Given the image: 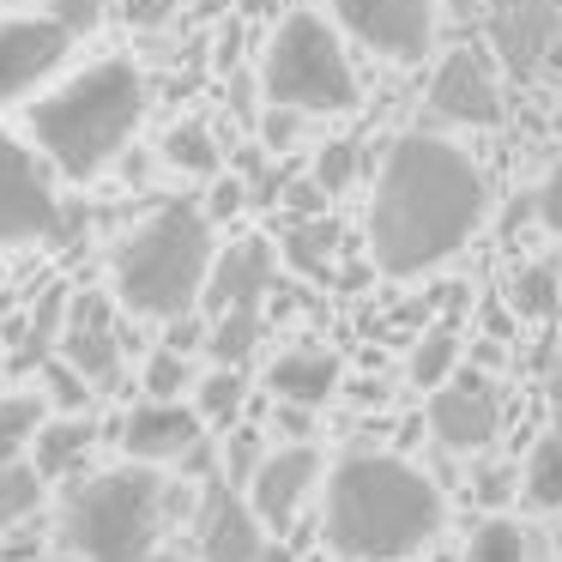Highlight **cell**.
Here are the masks:
<instances>
[{"instance_id":"obj_43","label":"cell","mask_w":562,"mask_h":562,"mask_svg":"<svg viewBox=\"0 0 562 562\" xmlns=\"http://www.w3.org/2000/svg\"><path fill=\"white\" fill-rule=\"evenodd\" d=\"M502 496H508V477L484 465V472H477V502H502Z\"/></svg>"},{"instance_id":"obj_11","label":"cell","mask_w":562,"mask_h":562,"mask_svg":"<svg viewBox=\"0 0 562 562\" xmlns=\"http://www.w3.org/2000/svg\"><path fill=\"white\" fill-rule=\"evenodd\" d=\"M429 122H453V127H496L502 122V91L496 74L477 49H453L429 79Z\"/></svg>"},{"instance_id":"obj_2","label":"cell","mask_w":562,"mask_h":562,"mask_svg":"<svg viewBox=\"0 0 562 562\" xmlns=\"http://www.w3.org/2000/svg\"><path fill=\"white\" fill-rule=\"evenodd\" d=\"M441 490L400 453H345L327 484V544L345 562H400L441 532Z\"/></svg>"},{"instance_id":"obj_37","label":"cell","mask_w":562,"mask_h":562,"mask_svg":"<svg viewBox=\"0 0 562 562\" xmlns=\"http://www.w3.org/2000/svg\"><path fill=\"white\" fill-rule=\"evenodd\" d=\"M170 13H176V0H122V19L134 31H158Z\"/></svg>"},{"instance_id":"obj_34","label":"cell","mask_w":562,"mask_h":562,"mask_svg":"<svg viewBox=\"0 0 562 562\" xmlns=\"http://www.w3.org/2000/svg\"><path fill=\"white\" fill-rule=\"evenodd\" d=\"M224 472H231L236 484H243V477L255 484V472H260V436L255 429H236L231 436V448H224Z\"/></svg>"},{"instance_id":"obj_44","label":"cell","mask_w":562,"mask_h":562,"mask_svg":"<svg viewBox=\"0 0 562 562\" xmlns=\"http://www.w3.org/2000/svg\"><path fill=\"white\" fill-rule=\"evenodd\" d=\"M236 49H243V37H236V25H231L224 43H218V67H236Z\"/></svg>"},{"instance_id":"obj_5","label":"cell","mask_w":562,"mask_h":562,"mask_svg":"<svg viewBox=\"0 0 562 562\" xmlns=\"http://www.w3.org/2000/svg\"><path fill=\"white\" fill-rule=\"evenodd\" d=\"M158 526H164V484L146 465L86 477L61 514L67 550L86 562H151L158 557Z\"/></svg>"},{"instance_id":"obj_8","label":"cell","mask_w":562,"mask_h":562,"mask_svg":"<svg viewBox=\"0 0 562 562\" xmlns=\"http://www.w3.org/2000/svg\"><path fill=\"white\" fill-rule=\"evenodd\" d=\"M43 236H67L61 231V200H55L43 164L31 158L19 139L0 134V248L43 243Z\"/></svg>"},{"instance_id":"obj_33","label":"cell","mask_w":562,"mask_h":562,"mask_svg":"<svg viewBox=\"0 0 562 562\" xmlns=\"http://www.w3.org/2000/svg\"><path fill=\"white\" fill-rule=\"evenodd\" d=\"M296 139H303V115L272 103V110L260 115V146H267V151H291Z\"/></svg>"},{"instance_id":"obj_19","label":"cell","mask_w":562,"mask_h":562,"mask_svg":"<svg viewBox=\"0 0 562 562\" xmlns=\"http://www.w3.org/2000/svg\"><path fill=\"white\" fill-rule=\"evenodd\" d=\"M339 243H345L339 218H291L279 236V255L291 260V272H303V279H333Z\"/></svg>"},{"instance_id":"obj_32","label":"cell","mask_w":562,"mask_h":562,"mask_svg":"<svg viewBox=\"0 0 562 562\" xmlns=\"http://www.w3.org/2000/svg\"><path fill=\"white\" fill-rule=\"evenodd\" d=\"M327 188L315 182V176H296V182H284V212L291 218H327Z\"/></svg>"},{"instance_id":"obj_29","label":"cell","mask_w":562,"mask_h":562,"mask_svg":"<svg viewBox=\"0 0 562 562\" xmlns=\"http://www.w3.org/2000/svg\"><path fill=\"white\" fill-rule=\"evenodd\" d=\"M465 562H526V532L514 520H484L465 544Z\"/></svg>"},{"instance_id":"obj_36","label":"cell","mask_w":562,"mask_h":562,"mask_svg":"<svg viewBox=\"0 0 562 562\" xmlns=\"http://www.w3.org/2000/svg\"><path fill=\"white\" fill-rule=\"evenodd\" d=\"M243 200H248V188L236 182V176H218V182H212V200H206V218L218 224V218H236V212H243Z\"/></svg>"},{"instance_id":"obj_41","label":"cell","mask_w":562,"mask_h":562,"mask_svg":"<svg viewBox=\"0 0 562 562\" xmlns=\"http://www.w3.org/2000/svg\"><path fill=\"white\" fill-rule=\"evenodd\" d=\"M231 103L243 122H255V74H231Z\"/></svg>"},{"instance_id":"obj_1","label":"cell","mask_w":562,"mask_h":562,"mask_svg":"<svg viewBox=\"0 0 562 562\" xmlns=\"http://www.w3.org/2000/svg\"><path fill=\"white\" fill-rule=\"evenodd\" d=\"M490 212V188L460 146L436 134H400L381 158L375 206H369V248L393 279L441 267L477 236Z\"/></svg>"},{"instance_id":"obj_16","label":"cell","mask_w":562,"mask_h":562,"mask_svg":"<svg viewBox=\"0 0 562 562\" xmlns=\"http://www.w3.org/2000/svg\"><path fill=\"white\" fill-rule=\"evenodd\" d=\"M315 477H321V453L308 448V441H291V448H279L272 460H260L255 484H248V508L260 514V526L284 532V526L296 520V508H303V496L315 490Z\"/></svg>"},{"instance_id":"obj_23","label":"cell","mask_w":562,"mask_h":562,"mask_svg":"<svg viewBox=\"0 0 562 562\" xmlns=\"http://www.w3.org/2000/svg\"><path fill=\"white\" fill-rule=\"evenodd\" d=\"M164 158L182 176H206V182H218V170H224V151H218V139H212L206 122H176L170 134H164Z\"/></svg>"},{"instance_id":"obj_50","label":"cell","mask_w":562,"mask_h":562,"mask_svg":"<svg viewBox=\"0 0 562 562\" xmlns=\"http://www.w3.org/2000/svg\"><path fill=\"white\" fill-rule=\"evenodd\" d=\"M557 279H562V267H557Z\"/></svg>"},{"instance_id":"obj_25","label":"cell","mask_w":562,"mask_h":562,"mask_svg":"<svg viewBox=\"0 0 562 562\" xmlns=\"http://www.w3.org/2000/svg\"><path fill=\"white\" fill-rule=\"evenodd\" d=\"M255 345H260V308H236V315H218V321H212L206 351H212V363H218V369L248 363V357H255Z\"/></svg>"},{"instance_id":"obj_48","label":"cell","mask_w":562,"mask_h":562,"mask_svg":"<svg viewBox=\"0 0 562 562\" xmlns=\"http://www.w3.org/2000/svg\"><path fill=\"white\" fill-rule=\"evenodd\" d=\"M243 7H248V13H255V7H267V0H243Z\"/></svg>"},{"instance_id":"obj_14","label":"cell","mask_w":562,"mask_h":562,"mask_svg":"<svg viewBox=\"0 0 562 562\" xmlns=\"http://www.w3.org/2000/svg\"><path fill=\"white\" fill-rule=\"evenodd\" d=\"M429 429L441 448H490L502 429V400L484 375H453L448 387L429 393Z\"/></svg>"},{"instance_id":"obj_10","label":"cell","mask_w":562,"mask_h":562,"mask_svg":"<svg viewBox=\"0 0 562 562\" xmlns=\"http://www.w3.org/2000/svg\"><path fill=\"white\" fill-rule=\"evenodd\" d=\"M61 363L74 369L86 387L110 393L122 387V333H115V308L110 296L86 291L67 303V321H61Z\"/></svg>"},{"instance_id":"obj_45","label":"cell","mask_w":562,"mask_h":562,"mask_svg":"<svg viewBox=\"0 0 562 562\" xmlns=\"http://www.w3.org/2000/svg\"><path fill=\"white\" fill-rule=\"evenodd\" d=\"M267 562H291V550H279V544H272V557Z\"/></svg>"},{"instance_id":"obj_46","label":"cell","mask_w":562,"mask_h":562,"mask_svg":"<svg viewBox=\"0 0 562 562\" xmlns=\"http://www.w3.org/2000/svg\"><path fill=\"white\" fill-rule=\"evenodd\" d=\"M550 127H557V134H562V98H557V115H550Z\"/></svg>"},{"instance_id":"obj_13","label":"cell","mask_w":562,"mask_h":562,"mask_svg":"<svg viewBox=\"0 0 562 562\" xmlns=\"http://www.w3.org/2000/svg\"><path fill=\"white\" fill-rule=\"evenodd\" d=\"M490 37L514 79H526L562 37V7L557 0H490Z\"/></svg>"},{"instance_id":"obj_4","label":"cell","mask_w":562,"mask_h":562,"mask_svg":"<svg viewBox=\"0 0 562 562\" xmlns=\"http://www.w3.org/2000/svg\"><path fill=\"white\" fill-rule=\"evenodd\" d=\"M212 279V218L200 206H164L115 248V296L134 315L182 321Z\"/></svg>"},{"instance_id":"obj_40","label":"cell","mask_w":562,"mask_h":562,"mask_svg":"<svg viewBox=\"0 0 562 562\" xmlns=\"http://www.w3.org/2000/svg\"><path fill=\"white\" fill-rule=\"evenodd\" d=\"M49 387H55V400H61V405H86V393H91L67 363H49Z\"/></svg>"},{"instance_id":"obj_27","label":"cell","mask_w":562,"mask_h":562,"mask_svg":"<svg viewBox=\"0 0 562 562\" xmlns=\"http://www.w3.org/2000/svg\"><path fill=\"white\" fill-rule=\"evenodd\" d=\"M43 502V472L37 465H0V532H13L19 520H31Z\"/></svg>"},{"instance_id":"obj_38","label":"cell","mask_w":562,"mask_h":562,"mask_svg":"<svg viewBox=\"0 0 562 562\" xmlns=\"http://www.w3.org/2000/svg\"><path fill=\"white\" fill-rule=\"evenodd\" d=\"M538 218H544V231L562 236V164L544 176V188H538Z\"/></svg>"},{"instance_id":"obj_17","label":"cell","mask_w":562,"mask_h":562,"mask_svg":"<svg viewBox=\"0 0 562 562\" xmlns=\"http://www.w3.org/2000/svg\"><path fill=\"white\" fill-rule=\"evenodd\" d=\"M200 424H206V417L188 412L182 400H146L139 412H127L122 441H127V453H134V460H146V465L188 460V453L200 448Z\"/></svg>"},{"instance_id":"obj_49","label":"cell","mask_w":562,"mask_h":562,"mask_svg":"<svg viewBox=\"0 0 562 562\" xmlns=\"http://www.w3.org/2000/svg\"><path fill=\"white\" fill-rule=\"evenodd\" d=\"M13 7H31V0H13Z\"/></svg>"},{"instance_id":"obj_42","label":"cell","mask_w":562,"mask_h":562,"mask_svg":"<svg viewBox=\"0 0 562 562\" xmlns=\"http://www.w3.org/2000/svg\"><path fill=\"white\" fill-rule=\"evenodd\" d=\"M308 424H315V417H308L303 405H284V412H279V429H284L291 441H308Z\"/></svg>"},{"instance_id":"obj_15","label":"cell","mask_w":562,"mask_h":562,"mask_svg":"<svg viewBox=\"0 0 562 562\" xmlns=\"http://www.w3.org/2000/svg\"><path fill=\"white\" fill-rule=\"evenodd\" d=\"M267 526L236 490L212 484L200 502V562H267Z\"/></svg>"},{"instance_id":"obj_35","label":"cell","mask_w":562,"mask_h":562,"mask_svg":"<svg viewBox=\"0 0 562 562\" xmlns=\"http://www.w3.org/2000/svg\"><path fill=\"white\" fill-rule=\"evenodd\" d=\"M49 19L79 37V31H91V25L103 19V0H49Z\"/></svg>"},{"instance_id":"obj_18","label":"cell","mask_w":562,"mask_h":562,"mask_svg":"<svg viewBox=\"0 0 562 562\" xmlns=\"http://www.w3.org/2000/svg\"><path fill=\"white\" fill-rule=\"evenodd\" d=\"M267 387L279 393L284 405H303V412H315V405H327L333 393H339V357H333V351H315V345H303V351H284L279 363L267 369Z\"/></svg>"},{"instance_id":"obj_31","label":"cell","mask_w":562,"mask_h":562,"mask_svg":"<svg viewBox=\"0 0 562 562\" xmlns=\"http://www.w3.org/2000/svg\"><path fill=\"white\" fill-rule=\"evenodd\" d=\"M194 381V363L182 351H151L146 363V393L151 400H182V387Z\"/></svg>"},{"instance_id":"obj_21","label":"cell","mask_w":562,"mask_h":562,"mask_svg":"<svg viewBox=\"0 0 562 562\" xmlns=\"http://www.w3.org/2000/svg\"><path fill=\"white\" fill-rule=\"evenodd\" d=\"M405 375H412V387H424V393L448 387V381L460 375V327H453V321H436V327L412 345Z\"/></svg>"},{"instance_id":"obj_3","label":"cell","mask_w":562,"mask_h":562,"mask_svg":"<svg viewBox=\"0 0 562 562\" xmlns=\"http://www.w3.org/2000/svg\"><path fill=\"white\" fill-rule=\"evenodd\" d=\"M139 115H146V86H139L134 61H98L79 79H67L55 98L31 110V134H37L43 158L74 182H91L127 151Z\"/></svg>"},{"instance_id":"obj_28","label":"cell","mask_w":562,"mask_h":562,"mask_svg":"<svg viewBox=\"0 0 562 562\" xmlns=\"http://www.w3.org/2000/svg\"><path fill=\"white\" fill-rule=\"evenodd\" d=\"M243 400H248V381H243V369H212V375L200 381V405H194V412L206 417V424H236V412H243Z\"/></svg>"},{"instance_id":"obj_24","label":"cell","mask_w":562,"mask_h":562,"mask_svg":"<svg viewBox=\"0 0 562 562\" xmlns=\"http://www.w3.org/2000/svg\"><path fill=\"white\" fill-rule=\"evenodd\" d=\"M43 436V400L37 393H0V465H13L25 441Z\"/></svg>"},{"instance_id":"obj_6","label":"cell","mask_w":562,"mask_h":562,"mask_svg":"<svg viewBox=\"0 0 562 562\" xmlns=\"http://www.w3.org/2000/svg\"><path fill=\"white\" fill-rule=\"evenodd\" d=\"M267 103L296 115H345L357 110V74L339 49V31L321 13H284L260 61Z\"/></svg>"},{"instance_id":"obj_9","label":"cell","mask_w":562,"mask_h":562,"mask_svg":"<svg viewBox=\"0 0 562 562\" xmlns=\"http://www.w3.org/2000/svg\"><path fill=\"white\" fill-rule=\"evenodd\" d=\"M74 55V31H61L49 13L0 19V103H19Z\"/></svg>"},{"instance_id":"obj_7","label":"cell","mask_w":562,"mask_h":562,"mask_svg":"<svg viewBox=\"0 0 562 562\" xmlns=\"http://www.w3.org/2000/svg\"><path fill=\"white\" fill-rule=\"evenodd\" d=\"M339 25L381 61H424L436 49V0H333Z\"/></svg>"},{"instance_id":"obj_47","label":"cell","mask_w":562,"mask_h":562,"mask_svg":"<svg viewBox=\"0 0 562 562\" xmlns=\"http://www.w3.org/2000/svg\"><path fill=\"white\" fill-rule=\"evenodd\" d=\"M151 562H182V557H170V550H158V557H151Z\"/></svg>"},{"instance_id":"obj_12","label":"cell","mask_w":562,"mask_h":562,"mask_svg":"<svg viewBox=\"0 0 562 562\" xmlns=\"http://www.w3.org/2000/svg\"><path fill=\"white\" fill-rule=\"evenodd\" d=\"M279 284V248L267 236H243L231 243L218 260H212V279H206V308L212 321L236 315V308H260Z\"/></svg>"},{"instance_id":"obj_39","label":"cell","mask_w":562,"mask_h":562,"mask_svg":"<svg viewBox=\"0 0 562 562\" xmlns=\"http://www.w3.org/2000/svg\"><path fill=\"white\" fill-rule=\"evenodd\" d=\"M212 339V327L206 321H194V315H182V321H170V339H164V351H194V345H206Z\"/></svg>"},{"instance_id":"obj_26","label":"cell","mask_w":562,"mask_h":562,"mask_svg":"<svg viewBox=\"0 0 562 562\" xmlns=\"http://www.w3.org/2000/svg\"><path fill=\"white\" fill-rule=\"evenodd\" d=\"M508 303H514V315H526V321H550L562 308V279L550 267H520L508 279Z\"/></svg>"},{"instance_id":"obj_20","label":"cell","mask_w":562,"mask_h":562,"mask_svg":"<svg viewBox=\"0 0 562 562\" xmlns=\"http://www.w3.org/2000/svg\"><path fill=\"white\" fill-rule=\"evenodd\" d=\"M91 441H98V424H91V417H49L43 436H37V472L67 477L74 465H86Z\"/></svg>"},{"instance_id":"obj_22","label":"cell","mask_w":562,"mask_h":562,"mask_svg":"<svg viewBox=\"0 0 562 562\" xmlns=\"http://www.w3.org/2000/svg\"><path fill=\"white\" fill-rule=\"evenodd\" d=\"M520 502L538 514L562 508V436L532 441V453H526V465H520Z\"/></svg>"},{"instance_id":"obj_30","label":"cell","mask_w":562,"mask_h":562,"mask_svg":"<svg viewBox=\"0 0 562 562\" xmlns=\"http://www.w3.org/2000/svg\"><path fill=\"white\" fill-rule=\"evenodd\" d=\"M308 176H315L327 194H345V188L363 176V146H357V139H333V146H321V158Z\"/></svg>"}]
</instances>
